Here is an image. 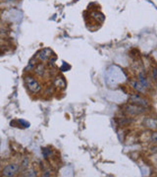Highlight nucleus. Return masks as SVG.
Returning <instances> with one entry per match:
<instances>
[{"label": "nucleus", "mask_w": 157, "mask_h": 177, "mask_svg": "<svg viewBox=\"0 0 157 177\" xmlns=\"http://www.w3.org/2000/svg\"><path fill=\"white\" fill-rule=\"evenodd\" d=\"M150 140L153 143V144L157 145V132H153L151 134V137H150Z\"/></svg>", "instance_id": "423d86ee"}, {"label": "nucleus", "mask_w": 157, "mask_h": 177, "mask_svg": "<svg viewBox=\"0 0 157 177\" xmlns=\"http://www.w3.org/2000/svg\"><path fill=\"white\" fill-rule=\"evenodd\" d=\"M154 153L157 154V147H156V148H155V149H154Z\"/></svg>", "instance_id": "0eeeda50"}, {"label": "nucleus", "mask_w": 157, "mask_h": 177, "mask_svg": "<svg viewBox=\"0 0 157 177\" xmlns=\"http://www.w3.org/2000/svg\"><path fill=\"white\" fill-rule=\"evenodd\" d=\"M51 57H53V54H52V50L49 48H44L42 50H40L38 54V58L42 61H47Z\"/></svg>", "instance_id": "39448f33"}, {"label": "nucleus", "mask_w": 157, "mask_h": 177, "mask_svg": "<svg viewBox=\"0 0 157 177\" xmlns=\"http://www.w3.org/2000/svg\"><path fill=\"white\" fill-rule=\"evenodd\" d=\"M130 101L134 104H136L139 106H142V107H146L148 105V101L139 94H133L131 96V98H130Z\"/></svg>", "instance_id": "7ed1b4c3"}, {"label": "nucleus", "mask_w": 157, "mask_h": 177, "mask_svg": "<svg viewBox=\"0 0 157 177\" xmlns=\"http://www.w3.org/2000/svg\"><path fill=\"white\" fill-rule=\"evenodd\" d=\"M24 81H25V85L27 86L28 90L31 93L37 94V93H39L40 90H42V86H40V84L38 83V81L36 78H33L32 76H31V75L26 76Z\"/></svg>", "instance_id": "f257e3e1"}, {"label": "nucleus", "mask_w": 157, "mask_h": 177, "mask_svg": "<svg viewBox=\"0 0 157 177\" xmlns=\"http://www.w3.org/2000/svg\"><path fill=\"white\" fill-rule=\"evenodd\" d=\"M6 1H8V0H6Z\"/></svg>", "instance_id": "6e6552de"}, {"label": "nucleus", "mask_w": 157, "mask_h": 177, "mask_svg": "<svg viewBox=\"0 0 157 177\" xmlns=\"http://www.w3.org/2000/svg\"><path fill=\"white\" fill-rule=\"evenodd\" d=\"M125 111L126 113L128 114H131V115H138V114H140L143 112L145 110V107L142 106H139L136 104H127L126 107H125Z\"/></svg>", "instance_id": "20e7f679"}, {"label": "nucleus", "mask_w": 157, "mask_h": 177, "mask_svg": "<svg viewBox=\"0 0 157 177\" xmlns=\"http://www.w3.org/2000/svg\"><path fill=\"white\" fill-rule=\"evenodd\" d=\"M20 170V165L18 163H11V164L6 165L3 170H2V175L3 176H8V177H12L15 176Z\"/></svg>", "instance_id": "f03ea898"}]
</instances>
